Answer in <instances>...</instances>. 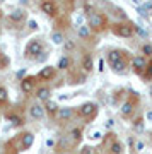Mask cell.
Returning <instances> with one entry per match:
<instances>
[{
    "instance_id": "6da1fadb",
    "label": "cell",
    "mask_w": 152,
    "mask_h": 154,
    "mask_svg": "<svg viewBox=\"0 0 152 154\" xmlns=\"http://www.w3.org/2000/svg\"><path fill=\"white\" fill-rule=\"evenodd\" d=\"M43 50V43L39 39H31L29 43L26 45V55L27 57H38Z\"/></svg>"
},
{
    "instance_id": "7a4b0ae2",
    "label": "cell",
    "mask_w": 152,
    "mask_h": 154,
    "mask_svg": "<svg viewBox=\"0 0 152 154\" xmlns=\"http://www.w3.org/2000/svg\"><path fill=\"white\" fill-rule=\"evenodd\" d=\"M114 33L121 36V38H130L132 34H133V28H132L130 24H118L116 28H114Z\"/></svg>"
},
{
    "instance_id": "3957f363",
    "label": "cell",
    "mask_w": 152,
    "mask_h": 154,
    "mask_svg": "<svg viewBox=\"0 0 152 154\" xmlns=\"http://www.w3.org/2000/svg\"><path fill=\"white\" fill-rule=\"evenodd\" d=\"M29 113H31V116H33L34 120H41L44 116V106H41L39 103H34V105L29 108Z\"/></svg>"
},
{
    "instance_id": "277c9868",
    "label": "cell",
    "mask_w": 152,
    "mask_h": 154,
    "mask_svg": "<svg viewBox=\"0 0 152 154\" xmlns=\"http://www.w3.org/2000/svg\"><path fill=\"white\" fill-rule=\"evenodd\" d=\"M53 75H55V69H53L51 65L43 67V69L38 72V77L41 79V81H50V79H51Z\"/></svg>"
},
{
    "instance_id": "5b68a950",
    "label": "cell",
    "mask_w": 152,
    "mask_h": 154,
    "mask_svg": "<svg viewBox=\"0 0 152 154\" xmlns=\"http://www.w3.org/2000/svg\"><path fill=\"white\" fill-rule=\"evenodd\" d=\"M21 89H22V93L31 94L34 91V79H31V77L22 79V81H21Z\"/></svg>"
},
{
    "instance_id": "8992f818",
    "label": "cell",
    "mask_w": 152,
    "mask_h": 154,
    "mask_svg": "<svg viewBox=\"0 0 152 154\" xmlns=\"http://www.w3.org/2000/svg\"><path fill=\"white\" fill-rule=\"evenodd\" d=\"M79 113H81V116H91L93 113H96V105L94 103H84L79 108Z\"/></svg>"
},
{
    "instance_id": "52a82bcc",
    "label": "cell",
    "mask_w": 152,
    "mask_h": 154,
    "mask_svg": "<svg viewBox=\"0 0 152 154\" xmlns=\"http://www.w3.org/2000/svg\"><path fill=\"white\" fill-rule=\"evenodd\" d=\"M39 7H41V11H43L44 14H48V16L55 14V11H56V5L53 4V0H43V2L39 4Z\"/></svg>"
},
{
    "instance_id": "ba28073f",
    "label": "cell",
    "mask_w": 152,
    "mask_h": 154,
    "mask_svg": "<svg viewBox=\"0 0 152 154\" xmlns=\"http://www.w3.org/2000/svg\"><path fill=\"white\" fill-rule=\"evenodd\" d=\"M89 22H91V26H94V28H103L104 26V17L94 12V14H91V17H89Z\"/></svg>"
},
{
    "instance_id": "9c48e42d",
    "label": "cell",
    "mask_w": 152,
    "mask_h": 154,
    "mask_svg": "<svg viewBox=\"0 0 152 154\" xmlns=\"http://www.w3.org/2000/svg\"><path fill=\"white\" fill-rule=\"evenodd\" d=\"M50 94H51L50 88H39L38 91H36V96H38L39 101H48V99H50Z\"/></svg>"
},
{
    "instance_id": "30bf717a",
    "label": "cell",
    "mask_w": 152,
    "mask_h": 154,
    "mask_svg": "<svg viewBox=\"0 0 152 154\" xmlns=\"http://www.w3.org/2000/svg\"><path fill=\"white\" fill-rule=\"evenodd\" d=\"M145 67H147V60L144 58V57H135V58H133V69H137L138 72H142Z\"/></svg>"
},
{
    "instance_id": "8fae6325",
    "label": "cell",
    "mask_w": 152,
    "mask_h": 154,
    "mask_svg": "<svg viewBox=\"0 0 152 154\" xmlns=\"http://www.w3.org/2000/svg\"><path fill=\"white\" fill-rule=\"evenodd\" d=\"M121 51H118V50H113V51H109L108 53V62L113 65V63H116V62H120L121 60Z\"/></svg>"
},
{
    "instance_id": "7c38bea8",
    "label": "cell",
    "mask_w": 152,
    "mask_h": 154,
    "mask_svg": "<svg viewBox=\"0 0 152 154\" xmlns=\"http://www.w3.org/2000/svg\"><path fill=\"white\" fill-rule=\"evenodd\" d=\"M44 110L48 111L50 115H55V113H58V105H56V103H55V101H51V99H48V101H46V105H44Z\"/></svg>"
},
{
    "instance_id": "4fadbf2b",
    "label": "cell",
    "mask_w": 152,
    "mask_h": 154,
    "mask_svg": "<svg viewBox=\"0 0 152 154\" xmlns=\"http://www.w3.org/2000/svg\"><path fill=\"white\" fill-rule=\"evenodd\" d=\"M24 11H21V9H17V11H12L11 14H9V17H11V21H14V22H19V21H22L24 19Z\"/></svg>"
},
{
    "instance_id": "5bb4252c",
    "label": "cell",
    "mask_w": 152,
    "mask_h": 154,
    "mask_svg": "<svg viewBox=\"0 0 152 154\" xmlns=\"http://www.w3.org/2000/svg\"><path fill=\"white\" fill-rule=\"evenodd\" d=\"M34 142V135L33 134H24V137H22V147L24 149H29L33 146Z\"/></svg>"
},
{
    "instance_id": "9a60e30c",
    "label": "cell",
    "mask_w": 152,
    "mask_h": 154,
    "mask_svg": "<svg viewBox=\"0 0 152 154\" xmlns=\"http://www.w3.org/2000/svg\"><path fill=\"white\" fill-rule=\"evenodd\" d=\"M82 69H84V70L86 72H91L94 69V63H93V58H91V57L89 55H86L84 57V60H82Z\"/></svg>"
},
{
    "instance_id": "2e32d148",
    "label": "cell",
    "mask_w": 152,
    "mask_h": 154,
    "mask_svg": "<svg viewBox=\"0 0 152 154\" xmlns=\"http://www.w3.org/2000/svg\"><path fill=\"white\" fill-rule=\"evenodd\" d=\"M70 116H72L70 108H60L58 110V118L60 120H67V118H70Z\"/></svg>"
},
{
    "instance_id": "e0dca14e",
    "label": "cell",
    "mask_w": 152,
    "mask_h": 154,
    "mask_svg": "<svg viewBox=\"0 0 152 154\" xmlns=\"http://www.w3.org/2000/svg\"><path fill=\"white\" fill-rule=\"evenodd\" d=\"M132 110H133V105H132L130 101H126L125 105H121V115L123 116H128L132 113Z\"/></svg>"
},
{
    "instance_id": "ac0fdd59",
    "label": "cell",
    "mask_w": 152,
    "mask_h": 154,
    "mask_svg": "<svg viewBox=\"0 0 152 154\" xmlns=\"http://www.w3.org/2000/svg\"><path fill=\"white\" fill-rule=\"evenodd\" d=\"M51 39H53L55 45H62V43H63V34L55 31V33H51Z\"/></svg>"
},
{
    "instance_id": "d6986e66",
    "label": "cell",
    "mask_w": 152,
    "mask_h": 154,
    "mask_svg": "<svg viewBox=\"0 0 152 154\" xmlns=\"http://www.w3.org/2000/svg\"><path fill=\"white\" fill-rule=\"evenodd\" d=\"M89 34H91V31H89V28H87V26H81V28H79V36H81L82 39L89 38Z\"/></svg>"
},
{
    "instance_id": "ffe728a7",
    "label": "cell",
    "mask_w": 152,
    "mask_h": 154,
    "mask_svg": "<svg viewBox=\"0 0 152 154\" xmlns=\"http://www.w3.org/2000/svg\"><path fill=\"white\" fill-rule=\"evenodd\" d=\"M111 67H113L114 72H123V70H125V62L120 60V62H116V63H113Z\"/></svg>"
},
{
    "instance_id": "44dd1931",
    "label": "cell",
    "mask_w": 152,
    "mask_h": 154,
    "mask_svg": "<svg viewBox=\"0 0 152 154\" xmlns=\"http://www.w3.org/2000/svg\"><path fill=\"white\" fill-rule=\"evenodd\" d=\"M68 63H70V60L67 58V57H62L58 62V69H62V70H65L67 67H68Z\"/></svg>"
},
{
    "instance_id": "7402d4cb",
    "label": "cell",
    "mask_w": 152,
    "mask_h": 154,
    "mask_svg": "<svg viewBox=\"0 0 152 154\" xmlns=\"http://www.w3.org/2000/svg\"><path fill=\"white\" fill-rule=\"evenodd\" d=\"M111 152H113V154H121V152H123L121 144H120V142H113V146H111Z\"/></svg>"
},
{
    "instance_id": "603a6c76",
    "label": "cell",
    "mask_w": 152,
    "mask_h": 154,
    "mask_svg": "<svg viewBox=\"0 0 152 154\" xmlns=\"http://www.w3.org/2000/svg\"><path fill=\"white\" fill-rule=\"evenodd\" d=\"M9 120L12 122V125H14V127H19V125L22 123V120H21L17 115H11V116H9Z\"/></svg>"
},
{
    "instance_id": "cb8c5ba5",
    "label": "cell",
    "mask_w": 152,
    "mask_h": 154,
    "mask_svg": "<svg viewBox=\"0 0 152 154\" xmlns=\"http://www.w3.org/2000/svg\"><path fill=\"white\" fill-rule=\"evenodd\" d=\"M7 98H9V96H7L5 88H2V86H0V103H5V101H7Z\"/></svg>"
},
{
    "instance_id": "d4e9b609",
    "label": "cell",
    "mask_w": 152,
    "mask_h": 154,
    "mask_svg": "<svg viewBox=\"0 0 152 154\" xmlns=\"http://www.w3.org/2000/svg\"><path fill=\"white\" fill-rule=\"evenodd\" d=\"M135 149L138 151V152H142V151L145 149V144L142 142V140H135Z\"/></svg>"
},
{
    "instance_id": "484cf974",
    "label": "cell",
    "mask_w": 152,
    "mask_h": 154,
    "mask_svg": "<svg viewBox=\"0 0 152 154\" xmlns=\"http://www.w3.org/2000/svg\"><path fill=\"white\" fill-rule=\"evenodd\" d=\"M142 51H144L145 55H152V45H144V46H142Z\"/></svg>"
},
{
    "instance_id": "4316f807",
    "label": "cell",
    "mask_w": 152,
    "mask_h": 154,
    "mask_svg": "<svg viewBox=\"0 0 152 154\" xmlns=\"http://www.w3.org/2000/svg\"><path fill=\"white\" fill-rule=\"evenodd\" d=\"M81 135H82L81 128H74V130H72V137L75 139V140H79V139H81Z\"/></svg>"
},
{
    "instance_id": "83f0119b",
    "label": "cell",
    "mask_w": 152,
    "mask_h": 154,
    "mask_svg": "<svg viewBox=\"0 0 152 154\" xmlns=\"http://www.w3.org/2000/svg\"><path fill=\"white\" fill-rule=\"evenodd\" d=\"M74 48H75V43H74L72 39H68V41L65 43V50L67 51H70V50H74Z\"/></svg>"
},
{
    "instance_id": "f1b7e54d",
    "label": "cell",
    "mask_w": 152,
    "mask_h": 154,
    "mask_svg": "<svg viewBox=\"0 0 152 154\" xmlns=\"http://www.w3.org/2000/svg\"><path fill=\"white\" fill-rule=\"evenodd\" d=\"M93 152V149L89 147V146H84V147L81 149V154H91Z\"/></svg>"
},
{
    "instance_id": "f546056e",
    "label": "cell",
    "mask_w": 152,
    "mask_h": 154,
    "mask_svg": "<svg viewBox=\"0 0 152 154\" xmlns=\"http://www.w3.org/2000/svg\"><path fill=\"white\" fill-rule=\"evenodd\" d=\"M133 127H135L137 130H142V128H144V123H142V120H137L135 123H133Z\"/></svg>"
},
{
    "instance_id": "4dcf8cb0",
    "label": "cell",
    "mask_w": 152,
    "mask_h": 154,
    "mask_svg": "<svg viewBox=\"0 0 152 154\" xmlns=\"http://www.w3.org/2000/svg\"><path fill=\"white\" fill-rule=\"evenodd\" d=\"M82 22H84V17H82V16H75V24L79 26V28L82 26Z\"/></svg>"
},
{
    "instance_id": "1f68e13d",
    "label": "cell",
    "mask_w": 152,
    "mask_h": 154,
    "mask_svg": "<svg viewBox=\"0 0 152 154\" xmlns=\"http://www.w3.org/2000/svg\"><path fill=\"white\" fill-rule=\"evenodd\" d=\"M29 28L36 29V28H38V22H36V21H29Z\"/></svg>"
},
{
    "instance_id": "d6a6232c",
    "label": "cell",
    "mask_w": 152,
    "mask_h": 154,
    "mask_svg": "<svg viewBox=\"0 0 152 154\" xmlns=\"http://www.w3.org/2000/svg\"><path fill=\"white\" fill-rule=\"evenodd\" d=\"M46 146H48V147L55 146V140H53V139H48V140H46Z\"/></svg>"
},
{
    "instance_id": "836d02e7",
    "label": "cell",
    "mask_w": 152,
    "mask_h": 154,
    "mask_svg": "<svg viewBox=\"0 0 152 154\" xmlns=\"http://www.w3.org/2000/svg\"><path fill=\"white\" fill-rule=\"evenodd\" d=\"M93 139H96V140H98V139H101V132H94L93 134Z\"/></svg>"
},
{
    "instance_id": "e575fe53",
    "label": "cell",
    "mask_w": 152,
    "mask_h": 154,
    "mask_svg": "<svg viewBox=\"0 0 152 154\" xmlns=\"http://www.w3.org/2000/svg\"><path fill=\"white\" fill-rule=\"evenodd\" d=\"M145 118H147V120H149V122H152V111H147Z\"/></svg>"
},
{
    "instance_id": "d590c367",
    "label": "cell",
    "mask_w": 152,
    "mask_h": 154,
    "mask_svg": "<svg viewBox=\"0 0 152 154\" xmlns=\"http://www.w3.org/2000/svg\"><path fill=\"white\" fill-rule=\"evenodd\" d=\"M132 4H135V5L140 7V0H132Z\"/></svg>"
},
{
    "instance_id": "8d00e7d4",
    "label": "cell",
    "mask_w": 152,
    "mask_h": 154,
    "mask_svg": "<svg viewBox=\"0 0 152 154\" xmlns=\"http://www.w3.org/2000/svg\"><path fill=\"white\" fill-rule=\"evenodd\" d=\"M106 127H113V120H108V122H106Z\"/></svg>"
},
{
    "instance_id": "74e56055",
    "label": "cell",
    "mask_w": 152,
    "mask_h": 154,
    "mask_svg": "<svg viewBox=\"0 0 152 154\" xmlns=\"http://www.w3.org/2000/svg\"><path fill=\"white\" fill-rule=\"evenodd\" d=\"M149 77H152V65H150V69H149Z\"/></svg>"
},
{
    "instance_id": "f35d334b",
    "label": "cell",
    "mask_w": 152,
    "mask_h": 154,
    "mask_svg": "<svg viewBox=\"0 0 152 154\" xmlns=\"http://www.w3.org/2000/svg\"><path fill=\"white\" fill-rule=\"evenodd\" d=\"M27 2H29V0H21V4H27Z\"/></svg>"
}]
</instances>
